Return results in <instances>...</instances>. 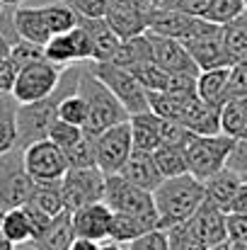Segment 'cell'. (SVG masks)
Masks as SVG:
<instances>
[{"instance_id":"5","label":"cell","mask_w":247,"mask_h":250,"mask_svg":"<svg viewBox=\"0 0 247 250\" xmlns=\"http://www.w3.org/2000/svg\"><path fill=\"white\" fill-rule=\"evenodd\" d=\"M233 146H235V139L223 131L211 134V136H194L187 146L189 172L204 182L206 177H211L213 172L226 167Z\"/></svg>"},{"instance_id":"52","label":"cell","mask_w":247,"mask_h":250,"mask_svg":"<svg viewBox=\"0 0 247 250\" xmlns=\"http://www.w3.org/2000/svg\"><path fill=\"white\" fill-rule=\"evenodd\" d=\"M97 250H126V246H124V243H116V241H109V238H107V241H102V243H99V248Z\"/></svg>"},{"instance_id":"43","label":"cell","mask_w":247,"mask_h":250,"mask_svg":"<svg viewBox=\"0 0 247 250\" xmlns=\"http://www.w3.org/2000/svg\"><path fill=\"white\" fill-rule=\"evenodd\" d=\"M247 97V61H238L230 66V81H228V100Z\"/></svg>"},{"instance_id":"54","label":"cell","mask_w":247,"mask_h":250,"mask_svg":"<svg viewBox=\"0 0 247 250\" xmlns=\"http://www.w3.org/2000/svg\"><path fill=\"white\" fill-rule=\"evenodd\" d=\"M2 214H5V211L0 209V250H15V246L7 243V238L2 236Z\"/></svg>"},{"instance_id":"12","label":"cell","mask_w":247,"mask_h":250,"mask_svg":"<svg viewBox=\"0 0 247 250\" xmlns=\"http://www.w3.org/2000/svg\"><path fill=\"white\" fill-rule=\"evenodd\" d=\"M153 2H131V0H109L104 20L119 34V39H131L148 32Z\"/></svg>"},{"instance_id":"38","label":"cell","mask_w":247,"mask_h":250,"mask_svg":"<svg viewBox=\"0 0 247 250\" xmlns=\"http://www.w3.org/2000/svg\"><path fill=\"white\" fill-rule=\"evenodd\" d=\"M68 167H95L97 166V151H95V139L90 134H85L78 144H73L71 148L63 151Z\"/></svg>"},{"instance_id":"13","label":"cell","mask_w":247,"mask_h":250,"mask_svg":"<svg viewBox=\"0 0 247 250\" xmlns=\"http://www.w3.org/2000/svg\"><path fill=\"white\" fill-rule=\"evenodd\" d=\"M44 56L66 68V66H73V63H85V61H92V44H90V37L87 32L82 29L80 24H76L71 32H63V34H54L46 44H44Z\"/></svg>"},{"instance_id":"42","label":"cell","mask_w":247,"mask_h":250,"mask_svg":"<svg viewBox=\"0 0 247 250\" xmlns=\"http://www.w3.org/2000/svg\"><path fill=\"white\" fill-rule=\"evenodd\" d=\"M196 134L189 131L184 124L179 122H167L163 119V134H160V146H179V148H187L189 141L194 139Z\"/></svg>"},{"instance_id":"36","label":"cell","mask_w":247,"mask_h":250,"mask_svg":"<svg viewBox=\"0 0 247 250\" xmlns=\"http://www.w3.org/2000/svg\"><path fill=\"white\" fill-rule=\"evenodd\" d=\"M87 117H90V109H87V102L80 92H68L61 97L58 102V119L68 122V124H76V126H82L87 124Z\"/></svg>"},{"instance_id":"29","label":"cell","mask_w":247,"mask_h":250,"mask_svg":"<svg viewBox=\"0 0 247 250\" xmlns=\"http://www.w3.org/2000/svg\"><path fill=\"white\" fill-rule=\"evenodd\" d=\"M151 61V42H148V34H138V37H131V39H121L112 63L121 66V68H133V66H141Z\"/></svg>"},{"instance_id":"10","label":"cell","mask_w":247,"mask_h":250,"mask_svg":"<svg viewBox=\"0 0 247 250\" xmlns=\"http://www.w3.org/2000/svg\"><path fill=\"white\" fill-rule=\"evenodd\" d=\"M95 151H97V167L104 175L119 172L126 158L133 151V139H131V126L129 122H121L116 126H109L99 136H95Z\"/></svg>"},{"instance_id":"35","label":"cell","mask_w":247,"mask_h":250,"mask_svg":"<svg viewBox=\"0 0 247 250\" xmlns=\"http://www.w3.org/2000/svg\"><path fill=\"white\" fill-rule=\"evenodd\" d=\"M155 163L160 167L163 177H177L189 172V161H187V148L179 146H158L153 151Z\"/></svg>"},{"instance_id":"55","label":"cell","mask_w":247,"mask_h":250,"mask_svg":"<svg viewBox=\"0 0 247 250\" xmlns=\"http://www.w3.org/2000/svg\"><path fill=\"white\" fill-rule=\"evenodd\" d=\"M5 7H17V5H22V2H27V0H0Z\"/></svg>"},{"instance_id":"25","label":"cell","mask_w":247,"mask_h":250,"mask_svg":"<svg viewBox=\"0 0 247 250\" xmlns=\"http://www.w3.org/2000/svg\"><path fill=\"white\" fill-rule=\"evenodd\" d=\"M240 185H243V177H240L235 170L223 167V170H218V172H213L211 177L204 180L206 199L213 202L216 207H221L223 211H228V207H230L235 192L240 189Z\"/></svg>"},{"instance_id":"34","label":"cell","mask_w":247,"mask_h":250,"mask_svg":"<svg viewBox=\"0 0 247 250\" xmlns=\"http://www.w3.org/2000/svg\"><path fill=\"white\" fill-rule=\"evenodd\" d=\"M41 15H44V22L54 34H63V32H71L76 24H78V15L61 0H54L49 5H41Z\"/></svg>"},{"instance_id":"47","label":"cell","mask_w":247,"mask_h":250,"mask_svg":"<svg viewBox=\"0 0 247 250\" xmlns=\"http://www.w3.org/2000/svg\"><path fill=\"white\" fill-rule=\"evenodd\" d=\"M226 238L247 246V214H228L226 216Z\"/></svg>"},{"instance_id":"19","label":"cell","mask_w":247,"mask_h":250,"mask_svg":"<svg viewBox=\"0 0 247 250\" xmlns=\"http://www.w3.org/2000/svg\"><path fill=\"white\" fill-rule=\"evenodd\" d=\"M78 24L87 32L90 44H92V61L102 63V61H112L121 39L119 34L109 27V22L104 17H78Z\"/></svg>"},{"instance_id":"27","label":"cell","mask_w":247,"mask_h":250,"mask_svg":"<svg viewBox=\"0 0 247 250\" xmlns=\"http://www.w3.org/2000/svg\"><path fill=\"white\" fill-rule=\"evenodd\" d=\"M196 95V92H194ZM194 95H172V92H148V102H151V109L167 122H179L184 119Z\"/></svg>"},{"instance_id":"23","label":"cell","mask_w":247,"mask_h":250,"mask_svg":"<svg viewBox=\"0 0 247 250\" xmlns=\"http://www.w3.org/2000/svg\"><path fill=\"white\" fill-rule=\"evenodd\" d=\"M182 124L194 131L196 136H211V134H221V109L206 104L199 95H194Z\"/></svg>"},{"instance_id":"56","label":"cell","mask_w":247,"mask_h":250,"mask_svg":"<svg viewBox=\"0 0 247 250\" xmlns=\"http://www.w3.org/2000/svg\"><path fill=\"white\" fill-rule=\"evenodd\" d=\"M151 2H153V5H160V2H163V0H151Z\"/></svg>"},{"instance_id":"37","label":"cell","mask_w":247,"mask_h":250,"mask_svg":"<svg viewBox=\"0 0 247 250\" xmlns=\"http://www.w3.org/2000/svg\"><path fill=\"white\" fill-rule=\"evenodd\" d=\"M165 233H167V246H170V250H211L194 233V229L189 226V221L177 224V226L167 229Z\"/></svg>"},{"instance_id":"18","label":"cell","mask_w":247,"mask_h":250,"mask_svg":"<svg viewBox=\"0 0 247 250\" xmlns=\"http://www.w3.org/2000/svg\"><path fill=\"white\" fill-rule=\"evenodd\" d=\"M119 175H124L129 182H133L148 192H155L165 180L158 163H155V156L151 151H138V148L131 151V156L126 158V163L119 170Z\"/></svg>"},{"instance_id":"45","label":"cell","mask_w":247,"mask_h":250,"mask_svg":"<svg viewBox=\"0 0 247 250\" xmlns=\"http://www.w3.org/2000/svg\"><path fill=\"white\" fill-rule=\"evenodd\" d=\"M126 250H170V246H167V233H165L163 229H155V231H151V233L131 241L126 246Z\"/></svg>"},{"instance_id":"16","label":"cell","mask_w":247,"mask_h":250,"mask_svg":"<svg viewBox=\"0 0 247 250\" xmlns=\"http://www.w3.org/2000/svg\"><path fill=\"white\" fill-rule=\"evenodd\" d=\"M71 216H73V229H76L78 238H90V241H97V243L107 241L109 224H112V209L104 202L80 207Z\"/></svg>"},{"instance_id":"39","label":"cell","mask_w":247,"mask_h":250,"mask_svg":"<svg viewBox=\"0 0 247 250\" xmlns=\"http://www.w3.org/2000/svg\"><path fill=\"white\" fill-rule=\"evenodd\" d=\"M245 0H213L204 20H209L213 24H228L230 20H235L238 15L245 12Z\"/></svg>"},{"instance_id":"49","label":"cell","mask_w":247,"mask_h":250,"mask_svg":"<svg viewBox=\"0 0 247 250\" xmlns=\"http://www.w3.org/2000/svg\"><path fill=\"white\" fill-rule=\"evenodd\" d=\"M15 78H17V66L10 61V56L0 59V92H12Z\"/></svg>"},{"instance_id":"20","label":"cell","mask_w":247,"mask_h":250,"mask_svg":"<svg viewBox=\"0 0 247 250\" xmlns=\"http://www.w3.org/2000/svg\"><path fill=\"white\" fill-rule=\"evenodd\" d=\"M160 229L158 226V214H116L112 211V224H109V241L129 246L131 241Z\"/></svg>"},{"instance_id":"17","label":"cell","mask_w":247,"mask_h":250,"mask_svg":"<svg viewBox=\"0 0 247 250\" xmlns=\"http://www.w3.org/2000/svg\"><path fill=\"white\" fill-rule=\"evenodd\" d=\"M226 216H228V211H223V209L216 207L213 202L204 199L201 207L191 214L189 226L194 229V233H196L209 248H213V246H218V243L226 241Z\"/></svg>"},{"instance_id":"1","label":"cell","mask_w":247,"mask_h":250,"mask_svg":"<svg viewBox=\"0 0 247 250\" xmlns=\"http://www.w3.org/2000/svg\"><path fill=\"white\" fill-rule=\"evenodd\" d=\"M206 199L204 182L194 177L191 172L177 175V177H165L160 187L153 192L155 211H158V226L167 231L177 224H184L191 219V214L201 207Z\"/></svg>"},{"instance_id":"2","label":"cell","mask_w":247,"mask_h":250,"mask_svg":"<svg viewBox=\"0 0 247 250\" xmlns=\"http://www.w3.org/2000/svg\"><path fill=\"white\" fill-rule=\"evenodd\" d=\"M78 92L85 97L87 109H90V117H87V124H85V134H90L92 139L99 136L102 131H107L109 126H116L121 122H129V112L112 95V90L95 76L90 61L82 63Z\"/></svg>"},{"instance_id":"3","label":"cell","mask_w":247,"mask_h":250,"mask_svg":"<svg viewBox=\"0 0 247 250\" xmlns=\"http://www.w3.org/2000/svg\"><path fill=\"white\" fill-rule=\"evenodd\" d=\"M95 76L112 90V95L124 104V109L131 114H138V112H148L151 109V102H148V90L138 83V78L129 71V68H121L112 61H102V63H95L90 61Z\"/></svg>"},{"instance_id":"24","label":"cell","mask_w":247,"mask_h":250,"mask_svg":"<svg viewBox=\"0 0 247 250\" xmlns=\"http://www.w3.org/2000/svg\"><path fill=\"white\" fill-rule=\"evenodd\" d=\"M228 81H230V66L199 71V76H196V95L206 104L221 109V104L228 100Z\"/></svg>"},{"instance_id":"50","label":"cell","mask_w":247,"mask_h":250,"mask_svg":"<svg viewBox=\"0 0 247 250\" xmlns=\"http://www.w3.org/2000/svg\"><path fill=\"white\" fill-rule=\"evenodd\" d=\"M247 214V182L243 180V185H240V189L235 192V197H233V202H230V207H228V214Z\"/></svg>"},{"instance_id":"11","label":"cell","mask_w":247,"mask_h":250,"mask_svg":"<svg viewBox=\"0 0 247 250\" xmlns=\"http://www.w3.org/2000/svg\"><path fill=\"white\" fill-rule=\"evenodd\" d=\"M189 51V56L194 59L199 71H209V68H223L230 66L226 44H223V27L209 22L196 37L182 42Z\"/></svg>"},{"instance_id":"33","label":"cell","mask_w":247,"mask_h":250,"mask_svg":"<svg viewBox=\"0 0 247 250\" xmlns=\"http://www.w3.org/2000/svg\"><path fill=\"white\" fill-rule=\"evenodd\" d=\"M27 204H32V207L46 211L49 216L63 214L66 207H63L61 182H34V189H32V197H29Z\"/></svg>"},{"instance_id":"15","label":"cell","mask_w":247,"mask_h":250,"mask_svg":"<svg viewBox=\"0 0 247 250\" xmlns=\"http://www.w3.org/2000/svg\"><path fill=\"white\" fill-rule=\"evenodd\" d=\"M146 34H148V42H151V61L155 66H160L163 71H170V73L199 76V68H196L194 59L189 56V51L182 42L153 34V32H146Z\"/></svg>"},{"instance_id":"30","label":"cell","mask_w":247,"mask_h":250,"mask_svg":"<svg viewBox=\"0 0 247 250\" xmlns=\"http://www.w3.org/2000/svg\"><path fill=\"white\" fill-rule=\"evenodd\" d=\"M2 236L12 246H24V243L34 241V231H32V224H29L24 207H15V209H7L2 214Z\"/></svg>"},{"instance_id":"41","label":"cell","mask_w":247,"mask_h":250,"mask_svg":"<svg viewBox=\"0 0 247 250\" xmlns=\"http://www.w3.org/2000/svg\"><path fill=\"white\" fill-rule=\"evenodd\" d=\"M41 59H46V56H44V46H39V44H34V42L17 39V42L10 46V61L17 66V71L24 68V66H29V63H34V61H41Z\"/></svg>"},{"instance_id":"60","label":"cell","mask_w":247,"mask_h":250,"mask_svg":"<svg viewBox=\"0 0 247 250\" xmlns=\"http://www.w3.org/2000/svg\"><path fill=\"white\" fill-rule=\"evenodd\" d=\"M245 12H247V5H245Z\"/></svg>"},{"instance_id":"48","label":"cell","mask_w":247,"mask_h":250,"mask_svg":"<svg viewBox=\"0 0 247 250\" xmlns=\"http://www.w3.org/2000/svg\"><path fill=\"white\" fill-rule=\"evenodd\" d=\"M226 167L235 170L240 177L247 175V136L245 139H235V146H233V151H230V156H228Z\"/></svg>"},{"instance_id":"21","label":"cell","mask_w":247,"mask_h":250,"mask_svg":"<svg viewBox=\"0 0 247 250\" xmlns=\"http://www.w3.org/2000/svg\"><path fill=\"white\" fill-rule=\"evenodd\" d=\"M12 24H15V32L19 39L34 42L39 46H44L51 39V32L41 15V7H29V5L12 7Z\"/></svg>"},{"instance_id":"22","label":"cell","mask_w":247,"mask_h":250,"mask_svg":"<svg viewBox=\"0 0 247 250\" xmlns=\"http://www.w3.org/2000/svg\"><path fill=\"white\" fill-rule=\"evenodd\" d=\"M129 126H131V139H133V148L138 151H155L160 146V134H163V119L148 109V112H138L129 117Z\"/></svg>"},{"instance_id":"4","label":"cell","mask_w":247,"mask_h":250,"mask_svg":"<svg viewBox=\"0 0 247 250\" xmlns=\"http://www.w3.org/2000/svg\"><path fill=\"white\" fill-rule=\"evenodd\" d=\"M34 180L24 167V151L19 146L0 156V209H15L29 202Z\"/></svg>"},{"instance_id":"46","label":"cell","mask_w":247,"mask_h":250,"mask_svg":"<svg viewBox=\"0 0 247 250\" xmlns=\"http://www.w3.org/2000/svg\"><path fill=\"white\" fill-rule=\"evenodd\" d=\"M211 2L213 0H163L160 7L179 10V12H187V15H194V17H206Z\"/></svg>"},{"instance_id":"14","label":"cell","mask_w":247,"mask_h":250,"mask_svg":"<svg viewBox=\"0 0 247 250\" xmlns=\"http://www.w3.org/2000/svg\"><path fill=\"white\" fill-rule=\"evenodd\" d=\"M206 24H209V20H204V17H194V15H187V12H179V10L153 5L148 32L177 39V42H187V39L196 37Z\"/></svg>"},{"instance_id":"8","label":"cell","mask_w":247,"mask_h":250,"mask_svg":"<svg viewBox=\"0 0 247 250\" xmlns=\"http://www.w3.org/2000/svg\"><path fill=\"white\" fill-rule=\"evenodd\" d=\"M102 202L116 214H158L155 202H153V192L141 189L138 185L129 182L119 172L107 175Z\"/></svg>"},{"instance_id":"9","label":"cell","mask_w":247,"mask_h":250,"mask_svg":"<svg viewBox=\"0 0 247 250\" xmlns=\"http://www.w3.org/2000/svg\"><path fill=\"white\" fill-rule=\"evenodd\" d=\"M24 151V167L34 182H61L68 172L66 153L49 139L34 141L22 148Z\"/></svg>"},{"instance_id":"58","label":"cell","mask_w":247,"mask_h":250,"mask_svg":"<svg viewBox=\"0 0 247 250\" xmlns=\"http://www.w3.org/2000/svg\"><path fill=\"white\" fill-rule=\"evenodd\" d=\"M243 180H245V182H247V175H243Z\"/></svg>"},{"instance_id":"28","label":"cell","mask_w":247,"mask_h":250,"mask_svg":"<svg viewBox=\"0 0 247 250\" xmlns=\"http://www.w3.org/2000/svg\"><path fill=\"white\" fill-rule=\"evenodd\" d=\"M221 27H223V44H226L230 66L247 59V12L238 15L235 20H230L228 24H221Z\"/></svg>"},{"instance_id":"51","label":"cell","mask_w":247,"mask_h":250,"mask_svg":"<svg viewBox=\"0 0 247 250\" xmlns=\"http://www.w3.org/2000/svg\"><path fill=\"white\" fill-rule=\"evenodd\" d=\"M211 250H247V246H243V243H235V241H223V243H218V246H213Z\"/></svg>"},{"instance_id":"57","label":"cell","mask_w":247,"mask_h":250,"mask_svg":"<svg viewBox=\"0 0 247 250\" xmlns=\"http://www.w3.org/2000/svg\"><path fill=\"white\" fill-rule=\"evenodd\" d=\"M2 10H5V5H2V2H0V15H2Z\"/></svg>"},{"instance_id":"32","label":"cell","mask_w":247,"mask_h":250,"mask_svg":"<svg viewBox=\"0 0 247 250\" xmlns=\"http://www.w3.org/2000/svg\"><path fill=\"white\" fill-rule=\"evenodd\" d=\"M221 131L233 136V139H245L247 136V109L245 97L226 100L221 104Z\"/></svg>"},{"instance_id":"40","label":"cell","mask_w":247,"mask_h":250,"mask_svg":"<svg viewBox=\"0 0 247 250\" xmlns=\"http://www.w3.org/2000/svg\"><path fill=\"white\" fill-rule=\"evenodd\" d=\"M82 136H85V129L82 126H76V124H68L63 119H56L49 129V141H54L61 151L71 148L73 144H78Z\"/></svg>"},{"instance_id":"44","label":"cell","mask_w":247,"mask_h":250,"mask_svg":"<svg viewBox=\"0 0 247 250\" xmlns=\"http://www.w3.org/2000/svg\"><path fill=\"white\" fill-rule=\"evenodd\" d=\"M66 2L78 17H104L109 0H61Z\"/></svg>"},{"instance_id":"31","label":"cell","mask_w":247,"mask_h":250,"mask_svg":"<svg viewBox=\"0 0 247 250\" xmlns=\"http://www.w3.org/2000/svg\"><path fill=\"white\" fill-rule=\"evenodd\" d=\"M17 104L12 92H0V156L17 146Z\"/></svg>"},{"instance_id":"7","label":"cell","mask_w":247,"mask_h":250,"mask_svg":"<svg viewBox=\"0 0 247 250\" xmlns=\"http://www.w3.org/2000/svg\"><path fill=\"white\" fill-rule=\"evenodd\" d=\"M61 73H63V68L51 63L49 59L34 61V63L17 71V78H15V85H12V97L19 104L44 100L56 90V85L61 81Z\"/></svg>"},{"instance_id":"53","label":"cell","mask_w":247,"mask_h":250,"mask_svg":"<svg viewBox=\"0 0 247 250\" xmlns=\"http://www.w3.org/2000/svg\"><path fill=\"white\" fill-rule=\"evenodd\" d=\"M10 46H12V44H10V39H7V37L0 32V59L10 56Z\"/></svg>"},{"instance_id":"26","label":"cell","mask_w":247,"mask_h":250,"mask_svg":"<svg viewBox=\"0 0 247 250\" xmlns=\"http://www.w3.org/2000/svg\"><path fill=\"white\" fill-rule=\"evenodd\" d=\"M76 241V229H73V216L71 211H63L58 214L49 229L32 241V248L34 250H68L71 243Z\"/></svg>"},{"instance_id":"59","label":"cell","mask_w":247,"mask_h":250,"mask_svg":"<svg viewBox=\"0 0 247 250\" xmlns=\"http://www.w3.org/2000/svg\"><path fill=\"white\" fill-rule=\"evenodd\" d=\"M245 109H247V97H245Z\"/></svg>"},{"instance_id":"6","label":"cell","mask_w":247,"mask_h":250,"mask_svg":"<svg viewBox=\"0 0 247 250\" xmlns=\"http://www.w3.org/2000/svg\"><path fill=\"white\" fill-rule=\"evenodd\" d=\"M104 180L107 175L99 167H68V172L61 180L63 192V207L66 211H78L80 207L102 202L104 197Z\"/></svg>"}]
</instances>
